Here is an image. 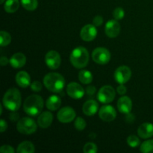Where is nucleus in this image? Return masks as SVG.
<instances>
[{"label":"nucleus","instance_id":"obj_38","mask_svg":"<svg viewBox=\"0 0 153 153\" xmlns=\"http://www.w3.org/2000/svg\"><path fill=\"white\" fill-rule=\"evenodd\" d=\"M126 120L128 123H132L134 120V116L131 113L127 114V116L126 117Z\"/></svg>","mask_w":153,"mask_h":153},{"label":"nucleus","instance_id":"obj_32","mask_svg":"<svg viewBox=\"0 0 153 153\" xmlns=\"http://www.w3.org/2000/svg\"><path fill=\"white\" fill-rule=\"evenodd\" d=\"M31 89L34 92H40L42 90V84L39 81H34L31 84Z\"/></svg>","mask_w":153,"mask_h":153},{"label":"nucleus","instance_id":"obj_2","mask_svg":"<svg viewBox=\"0 0 153 153\" xmlns=\"http://www.w3.org/2000/svg\"><path fill=\"white\" fill-rule=\"evenodd\" d=\"M44 102L40 96L32 94L26 98L24 102V111L29 116L35 117L41 114Z\"/></svg>","mask_w":153,"mask_h":153},{"label":"nucleus","instance_id":"obj_40","mask_svg":"<svg viewBox=\"0 0 153 153\" xmlns=\"http://www.w3.org/2000/svg\"><path fill=\"white\" fill-rule=\"evenodd\" d=\"M10 119L12 121H16L19 119V114L16 113V111H12V113L10 114Z\"/></svg>","mask_w":153,"mask_h":153},{"label":"nucleus","instance_id":"obj_24","mask_svg":"<svg viewBox=\"0 0 153 153\" xmlns=\"http://www.w3.org/2000/svg\"><path fill=\"white\" fill-rule=\"evenodd\" d=\"M79 79L84 85H88L93 81V75L91 72L87 70H82L79 73Z\"/></svg>","mask_w":153,"mask_h":153},{"label":"nucleus","instance_id":"obj_8","mask_svg":"<svg viewBox=\"0 0 153 153\" xmlns=\"http://www.w3.org/2000/svg\"><path fill=\"white\" fill-rule=\"evenodd\" d=\"M114 79L120 85H124L129 81L131 77V69L127 66H120L114 72Z\"/></svg>","mask_w":153,"mask_h":153},{"label":"nucleus","instance_id":"obj_35","mask_svg":"<svg viewBox=\"0 0 153 153\" xmlns=\"http://www.w3.org/2000/svg\"><path fill=\"white\" fill-rule=\"evenodd\" d=\"M117 94H120V95H124L126 93L127 90L126 88L123 85H120L117 88Z\"/></svg>","mask_w":153,"mask_h":153},{"label":"nucleus","instance_id":"obj_26","mask_svg":"<svg viewBox=\"0 0 153 153\" xmlns=\"http://www.w3.org/2000/svg\"><path fill=\"white\" fill-rule=\"evenodd\" d=\"M11 42V36L8 32L5 31H1L0 32V44L1 46H6Z\"/></svg>","mask_w":153,"mask_h":153},{"label":"nucleus","instance_id":"obj_15","mask_svg":"<svg viewBox=\"0 0 153 153\" xmlns=\"http://www.w3.org/2000/svg\"><path fill=\"white\" fill-rule=\"evenodd\" d=\"M117 108L120 112L125 114L130 113L132 109V102L131 99L127 96L120 97L117 101Z\"/></svg>","mask_w":153,"mask_h":153},{"label":"nucleus","instance_id":"obj_16","mask_svg":"<svg viewBox=\"0 0 153 153\" xmlns=\"http://www.w3.org/2000/svg\"><path fill=\"white\" fill-rule=\"evenodd\" d=\"M53 121V115L49 111H44L37 117V124L40 128H46L51 126Z\"/></svg>","mask_w":153,"mask_h":153},{"label":"nucleus","instance_id":"obj_11","mask_svg":"<svg viewBox=\"0 0 153 153\" xmlns=\"http://www.w3.org/2000/svg\"><path fill=\"white\" fill-rule=\"evenodd\" d=\"M99 116L100 119L105 122H111L117 117V111L113 106L105 105L102 106L99 111Z\"/></svg>","mask_w":153,"mask_h":153},{"label":"nucleus","instance_id":"obj_9","mask_svg":"<svg viewBox=\"0 0 153 153\" xmlns=\"http://www.w3.org/2000/svg\"><path fill=\"white\" fill-rule=\"evenodd\" d=\"M45 62L46 66L51 70H56L60 67L61 63V55L58 52L51 50L46 54Z\"/></svg>","mask_w":153,"mask_h":153},{"label":"nucleus","instance_id":"obj_29","mask_svg":"<svg viewBox=\"0 0 153 153\" xmlns=\"http://www.w3.org/2000/svg\"><path fill=\"white\" fill-rule=\"evenodd\" d=\"M74 126L76 130H78V131H83L87 126L86 121L83 118L81 117H78L76 119V120H75Z\"/></svg>","mask_w":153,"mask_h":153},{"label":"nucleus","instance_id":"obj_1","mask_svg":"<svg viewBox=\"0 0 153 153\" xmlns=\"http://www.w3.org/2000/svg\"><path fill=\"white\" fill-rule=\"evenodd\" d=\"M43 85L51 92L59 94L64 90L65 80L60 73H49L43 78Z\"/></svg>","mask_w":153,"mask_h":153},{"label":"nucleus","instance_id":"obj_23","mask_svg":"<svg viewBox=\"0 0 153 153\" xmlns=\"http://www.w3.org/2000/svg\"><path fill=\"white\" fill-rule=\"evenodd\" d=\"M19 0H7L4 4V9L7 13H14L19 9Z\"/></svg>","mask_w":153,"mask_h":153},{"label":"nucleus","instance_id":"obj_20","mask_svg":"<svg viewBox=\"0 0 153 153\" xmlns=\"http://www.w3.org/2000/svg\"><path fill=\"white\" fill-rule=\"evenodd\" d=\"M16 82L20 88H26L31 85V77L25 71H19L16 75Z\"/></svg>","mask_w":153,"mask_h":153},{"label":"nucleus","instance_id":"obj_39","mask_svg":"<svg viewBox=\"0 0 153 153\" xmlns=\"http://www.w3.org/2000/svg\"><path fill=\"white\" fill-rule=\"evenodd\" d=\"M8 63H10V60H8L7 58V57L5 56H1V59H0V64L1 66H6Z\"/></svg>","mask_w":153,"mask_h":153},{"label":"nucleus","instance_id":"obj_22","mask_svg":"<svg viewBox=\"0 0 153 153\" xmlns=\"http://www.w3.org/2000/svg\"><path fill=\"white\" fill-rule=\"evenodd\" d=\"M35 148L34 144L31 142L25 140L19 143L16 149V152L18 153H34Z\"/></svg>","mask_w":153,"mask_h":153},{"label":"nucleus","instance_id":"obj_33","mask_svg":"<svg viewBox=\"0 0 153 153\" xmlns=\"http://www.w3.org/2000/svg\"><path fill=\"white\" fill-rule=\"evenodd\" d=\"M0 152L1 153H14L15 150L10 145H3L0 148Z\"/></svg>","mask_w":153,"mask_h":153},{"label":"nucleus","instance_id":"obj_17","mask_svg":"<svg viewBox=\"0 0 153 153\" xmlns=\"http://www.w3.org/2000/svg\"><path fill=\"white\" fill-rule=\"evenodd\" d=\"M99 109V104L96 100H88L82 106V111L87 116H93Z\"/></svg>","mask_w":153,"mask_h":153},{"label":"nucleus","instance_id":"obj_19","mask_svg":"<svg viewBox=\"0 0 153 153\" xmlns=\"http://www.w3.org/2000/svg\"><path fill=\"white\" fill-rule=\"evenodd\" d=\"M139 137L143 139H147L153 136V124L150 123H144L139 126L137 129Z\"/></svg>","mask_w":153,"mask_h":153},{"label":"nucleus","instance_id":"obj_41","mask_svg":"<svg viewBox=\"0 0 153 153\" xmlns=\"http://www.w3.org/2000/svg\"><path fill=\"white\" fill-rule=\"evenodd\" d=\"M2 114V105L0 106V114Z\"/></svg>","mask_w":153,"mask_h":153},{"label":"nucleus","instance_id":"obj_14","mask_svg":"<svg viewBox=\"0 0 153 153\" xmlns=\"http://www.w3.org/2000/svg\"><path fill=\"white\" fill-rule=\"evenodd\" d=\"M105 34L110 38H114L119 35L120 32V25L117 19H111L108 21L105 27Z\"/></svg>","mask_w":153,"mask_h":153},{"label":"nucleus","instance_id":"obj_31","mask_svg":"<svg viewBox=\"0 0 153 153\" xmlns=\"http://www.w3.org/2000/svg\"><path fill=\"white\" fill-rule=\"evenodd\" d=\"M113 16L114 17L115 19L117 20H120L125 16V11H124L123 8L122 7H117V8L114 9L113 12Z\"/></svg>","mask_w":153,"mask_h":153},{"label":"nucleus","instance_id":"obj_5","mask_svg":"<svg viewBox=\"0 0 153 153\" xmlns=\"http://www.w3.org/2000/svg\"><path fill=\"white\" fill-rule=\"evenodd\" d=\"M37 126L35 121L31 117H25L19 120L16 123V129L23 134H31L37 131Z\"/></svg>","mask_w":153,"mask_h":153},{"label":"nucleus","instance_id":"obj_3","mask_svg":"<svg viewBox=\"0 0 153 153\" xmlns=\"http://www.w3.org/2000/svg\"><path fill=\"white\" fill-rule=\"evenodd\" d=\"M3 105L10 111L19 110L22 104V97L20 92L15 88L7 90L2 99Z\"/></svg>","mask_w":153,"mask_h":153},{"label":"nucleus","instance_id":"obj_13","mask_svg":"<svg viewBox=\"0 0 153 153\" xmlns=\"http://www.w3.org/2000/svg\"><path fill=\"white\" fill-rule=\"evenodd\" d=\"M94 25L88 24L82 28L80 32L81 38L86 42L93 41L97 37V29Z\"/></svg>","mask_w":153,"mask_h":153},{"label":"nucleus","instance_id":"obj_28","mask_svg":"<svg viewBox=\"0 0 153 153\" xmlns=\"http://www.w3.org/2000/svg\"><path fill=\"white\" fill-rule=\"evenodd\" d=\"M127 143L131 148H136L140 145V139L134 134H131L127 137Z\"/></svg>","mask_w":153,"mask_h":153},{"label":"nucleus","instance_id":"obj_34","mask_svg":"<svg viewBox=\"0 0 153 153\" xmlns=\"http://www.w3.org/2000/svg\"><path fill=\"white\" fill-rule=\"evenodd\" d=\"M103 23V18L102 16H100V15H97L93 19V24H94L95 26L99 27L100 25H102V24Z\"/></svg>","mask_w":153,"mask_h":153},{"label":"nucleus","instance_id":"obj_30","mask_svg":"<svg viewBox=\"0 0 153 153\" xmlns=\"http://www.w3.org/2000/svg\"><path fill=\"white\" fill-rule=\"evenodd\" d=\"M98 151L97 146L94 143H87L84 146L83 152L85 153H96Z\"/></svg>","mask_w":153,"mask_h":153},{"label":"nucleus","instance_id":"obj_37","mask_svg":"<svg viewBox=\"0 0 153 153\" xmlns=\"http://www.w3.org/2000/svg\"><path fill=\"white\" fill-rule=\"evenodd\" d=\"M7 128V124L6 123L5 120H0V131L1 133H3L4 131H5Z\"/></svg>","mask_w":153,"mask_h":153},{"label":"nucleus","instance_id":"obj_6","mask_svg":"<svg viewBox=\"0 0 153 153\" xmlns=\"http://www.w3.org/2000/svg\"><path fill=\"white\" fill-rule=\"evenodd\" d=\"M116 92L113 87L110 85H105L102 87L97 94V100L102 103L108 104L114 100Z\"/></svg>","mask_w":153,"mask_h":153},{"label":"nucleus","instance_id":"obj_10","mask_svg":"<svg viewBox=\"0 0 153 153\" xmlns=\"http://www.w3.org/2000/svg\"><path fill=\"white\" fill-rule=\"evenodd\" d=\"M76 116V111L71 107H64L60 109L57 114V118L62 123H69L75 119Z\"/></svg>","mask_w":153,"mask_h":153},{"label":"nucleus","instance_id":"obj_27","mask_svg":"<svg viewBox=\"0 0 153 153\" xmlns=\"http://www.w3.org/2000/svg\"><path fill=\"white\" fill-rule=\"evenodd\" d=\"M140 150L143 153H153V140H148L143 142L140 145Z\"/></svg>","mask_w":153,"mask_h":153},{"label":"nucleus","instance_id":"obj_18","mask_svg":"<svg viewBox=\"0 0 153 153\" xmlns=\"http://www.w3.org/2000/svg\"><path fill=\"white\" fill-rule=\"evenodd\" d=\"M26 63V57L23 53L17 52L15 53L10 58V65L13 68H22Z\"/></svg>","mask_w":153,"mask_h":153},{"label":"nucleus","instance_id":"obj_36","mask_svg":"<svg viewBox=\"0 0 153 153\" xmlns=\"http://www.w3.org/2000/svg\"><path fill=\"white\" fill-rule=\"evenodd\" d=\"M96 91H97V89H96V88L94 86L91 85V86L87 87L86 93L88 94V95H90V96L94 95L96 93Z\"/></svg>","mask_w":153,"mask_h":153},{"label":"nucleus","instance_id":"obj_42","mask_svg":"<svg viewBox=\"0 0 153 153\" xmlns=\"http://www.w3.org/2000/svg\"><path fill=\"white\" fill-rule=\"evenodd\" d=\"M4 0H1V4H3V3H4Z\"/></svg>","mask_w":153,"mask_h":153},{"label":"nucleus","instance_id":"obj_25","mask_svg":"<svg viewBox=\"0 0 153 153\" xmlns=\"http://www.w3.org/2000/svg\"><path fill=\"white\" fill-rule=\"evenodd\" d=\"M21 4L25 10L33 11L36 10L38 6L37 0H21Z\"/></svg>","mask_w":153,"mask_h":153},{"label":"nucleus","instance_id":"obj_21","mask_svg":"<svg viewBox=\"0 0 153 153\" xmlns=\"http://www.w3.org/2000/svg\"><path fill=\"white\" fill-rule=\"evenodd\" d=\"M61 105V100L58 96L52 95L47 99L46 102V107L49 109V111L58 110Z\"/></svg>","mask_w":153,"mask_h":153},{"label":"nucleus","instance_id":"obj_7","mask_svg":"<svg viewBox=\"0 0 153 153\" xmlns=\"http://www.w3.org/2000/svg\"><path fill=\"white\" fill-rule=\"evenodd\" d=\"M92 58L94 61L100 65L107 64L111 60V53L108 49L103 47H98L92 52Z\"/></svg>","mask_w":153,"mask_h":153},{"label":"nucleus","instance_id":"obj_12","mask_svg":"<svg viewBox=\"0 0 153 153\" xmlns=\"http://www.w3.org/2000/svg\"><path fill=\"white\" fill-rule=\"evenodd\" d=\"M67 94L74 100H79L85 95V90L79 84L76 82H70L67 86Z\"/></svg>","mask_w":153,"mask_h":153},{"label":"nucleus","instance_id":"obj_4","mask_svg":"<svg viewBox=\"0 0 153 153\" xmlns=\"http://www.w3.org/2000/svg\"><path fill=\"white\" fill-rule=\"evenodd\" d=\"M70 63L77 69H82L88 65L89 62V53L87 49L82 46H78L72 51L70 56Z\"/></svg>","mask_w":153,"mask_h":153}]
</instances>
